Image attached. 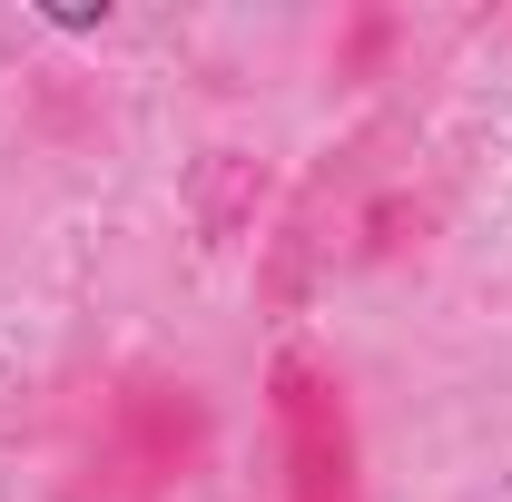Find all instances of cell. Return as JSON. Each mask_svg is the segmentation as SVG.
<instances>
[{
  "instance_id": "obj_1",
  "label": "cell",
  "mask_w": 512,
  "mask_h": 502,
  "mask_svg": "<svg viewBox=\"0 0 512 502\" xmlns=\"http://www.w3.org/2000/svg\"><path fill=\"white\" fill-rule=\"evenodd\" d=\"M207 453V414H197L188 384H119L99 404V443L79 453V483L69 502H168Z\"/></svg>"
},
{
  "instance_id": "obj_2",
  "label": "cell",
  "mask_w": 512,
  "mask_h": 502,
  "mask_svg": "<svg viewBox=\"0 0 512 502\" xmlns=\"http://www.w3.org/2000/svg\"><path fill=\"white\" fill-rule=\"evenodd\" d=\"M276 434H286V502H365L355 473V414H345V384L286 355L276 365Z\"/></svg>"
}]
</instances>
